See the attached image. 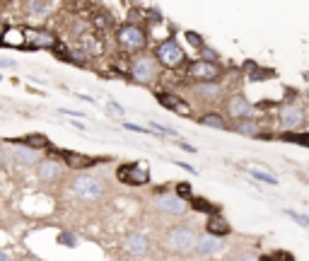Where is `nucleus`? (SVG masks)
Instances as JSON below:
<instances>
[{"label":"nucleus","mask_w":309,"mask_h":261,"mask_svg":"<svg viewBox=\"0 0 309 261\" xmlns=\"http://www.w3.org/2000/svg\"><path fill=\"white\" fill-rule=\"evenodd\" d=\"M145 32L138 27V24H123L119 29V44H121L123 51L128 54H135V51H143L145 49Z\"/></svg>","instance_id":"f257e3e1"},{"label":"nucleus","mask_w":309,"mask_h":261,"mask_svg":"<svg viewBox=\"0 0 309 261\" xmlns=\"http://www.w3.org/2000/svg\"><path fill=\"white\" fill-rule=\"evenodd\" d=\"M184 58H186V54H184V49L174 39H167V41H162L157 46V61L165 68H179L184 63Z\"/></svg>","instance_id":"f03ea898"},{"label":"nucleus","mask_w":309,"mask_h":261,"mask_svg":"<svg viewBox=\"0 0 309 261\" xmlns=\"http://www.w3.org/2000/svg\"><path fill=\"white\" fill-rule=\"evenodd\" d=\"M220 65L215 61H208V58H200V61H193L188 65V77L196 80V82H213L220 77Z\"/></svg>","instance_id":"7ed1b4c3"},{"label":"nucleus","mask_w":309,"mask_h":261,"mask_svg":"<svg viewBox=\"0 0 309 261\" xmlns=\"http://www.w3.org/2000/svg\"><path fill=\"white\" fill-rule=\"evenodd\" d=\"M131 77L140 85H150L154 77H157V63H154L152 56H140L135 58L131 65Z\"/></svg>","instance_id":"20e7f679"},{"label":"nucleus","mask_w":309,"mask_h":261,"mask_svg":"<svg viewBox=\"0 0 309 261\" xmlns=\"http://www.w3.org/2000/svg\"><path fill=\"white\" fill-rule=\"evenodd\" d=\"M73 191H75L80 198L94 201V198H99V196H101L104 184H101V179H97V177H87V174H82V177H77V179H75Z\"/></svg>","instance_id":"39448f33"},{"label":"nucleus","mask_w":309,"mask_h":261,"mask_svg":"<svg viewBox=\"0 0 309 261\" xmlns=\"http://www.w3.org/2000/svg\"><path fill=\"white\" fill-rule=\"evenodd\" d=\"M119 179L126 182L131 186H140V184H147L150 182V172L143 162H131V164H121L119 167Z\"/></svg>","instance_id":"423d86ee"},{"label":"nucleus","mask_w":309,"mask_h":261,"mask_svg":"<svg viewBox=\"0 0 309 261\" xmlns=\"http://www.w3.org/2000/svg\"><path fill=\"white\" fill-rule=\"evenodd\" d=\"M196 242H198V237H196V232L191 228H174L172 232H169V247L174 251H191L193 247H196Z\"/></svg>","instance_id":"0eeeda50"},{"label":"nucleus","mask_w":309,"mask_h":261,"mask_svg":"<svg viewBox=\"0 0 309 261\" xmlns=\"http://www.w3.org/2000/svg\"><path fill=\"white\" fill-rule=\"evenodd\" d=\"M58 39L56 34L46 32V29H27V46L29 49H54Z\"/></svg>","instance_id":"6e6552de"},{"label":"nucleus","mask_w":309,"mask_h":261,"mask_svg":"<svg viewBox=\"0 0 309 261\" xmlns=\"http://www.w3.org/2000/svg\"><path fill=\"white\" fill-rule=\"evenodd\" d=\"M154 208H160V210H165V213H184L186 210V203L181 201V196H174V194H160L154 198Z\"/></svg>","instance_id":"1a4fd4ad"},{"label":"nucleus","mask_w":309,"mask_h":261,"mask_svg":"<svg viewBox=\"0 0 309 261\" xmlns=\"http://www.w3.org/2000/svg\"><path fill=\"white\" fill-rule=\"evenodd\" d=\"M280 123L285 128H299L304 123V111L297 104H287V107L280 109Z\"/></svg>","instance_id":"9d476101"},{"label":"nucleus","mask_w":309,"mask_h":261,"mask_svg":"<svg viewBox=\"0 0 309 261\" xmlns=\"http://www.w3.org/2000/svg\"><path fill=\"white\" fill-rule=\"evenodd\" d=\"M157 102H160L162 107H167V109H172V111H177V114H181V116H188V114H191V107H188V104L179 97V95H174V92H160V95H157Z\"/></svg>","instance_id":"9b49d317"},{"label":"nucleus","mask_w":309,"mask_h":261,"mask_svg":"<svg viewBox=\"0 0 309 261\" xmlns=\"http://www.w3.org/2000/svg\"><path fill=\"white\" fill-rule=\"evenodd\" d=\"M227 111L234 119H244V116H251V104L242 95H232L230 102H227Z\"/></svg>","instance_id":"f8f14e48"},{"label":"nucleus","mask_w":309,"mask_h":261,"mask_svg":"<svg viewBox=\"0 0 309 261\" xmlns=\"http://www.w3.org/2000/svg\"><path fill=\"white\" fill-rule=\"evenodd\" d=\"M0 41L5 44V46H12V49L27 46V29H22V27H8Z\"/></svg>","instance_id":"ddd939ff"},{"label":"nucleus","mask_w":309,"mask_h":261,"mask_svg":"<svg viewBox=\"0 0 309 261\" xmlns=\"http://www.w3.org/2000/svg\"><path fill=\"white\" fill-rule=\"evenodd\" d=\"M123 247H126V251L128 254H133V256H143V254H147V239L143 237V235H138V232H133V235H128L126 237V242H123Z\"/></svg>","instance_id":"4468645a"},{"label":"nucleus","mask_w":309,"mask_h":261,"mask_svg":"<svg viewBox=\"0 0 309 261\" xmlns=\"http://www.w3.org/2000/svg\"><path fill=\"white\" fill-rule=\"evenodd\" d=\"M36 172H39V179H44V182H56V179L61 177V172H63V167L56 162V160H41Z\"/></svg>","instance_id":"2eb2a0df"},{"label":"nucleus","mask_w":309,"mask_h":261,"mask_svg":"<svg viewBox=\"0 0 309 261\" xmlns=\"http://www.w3.org/2000/svg\"><path fill=\"white\" fill-rule=\"evenodd\" d=\"M220 239H218V235H205V237H198V242H196V251H198L200 256H210V254H215V251H220Z\"/></svg>","instance_id":"dca6fc26"},{"label":"nucleus","mask_w":309,"mask_h":261,"mask_svg":"<svg viewBox=\"0 0 309 261\" xmlns=\"http://www.w3.org/2000/svg\"><path fill=\"white\" fill-rule=\"evenodd\" d=\"M80 54H85V56L101 54V41L97 39V34H82L80 36Z\"/></svg>","instance_id":"f3484780"},{"label":"nucleus","mask_w":309,"mask_h":261,"mask_svg":"<svg viewBox=\"0 0 309 261\" xmlns=\"http://www.w3.org/2000/svg\"><path fill=\"white\" fill-rule=\"evenodd\" d=\"M205 228H208L210 235H218V237H225V235H230L232 232V228L227 225V220L220 218L218 213H213V215H210V220H208V225H205Z\"/></svg>","instance_id":"a211bd4d"},{"label":"nucleus","mask_w":309,"mask_h":261,"mask_svg":"<svg viewBox=\"0 0 309 261\" xmlns=\"http://www.w3.org/2000/svg\"><path fill=\"white\" fill-rule=\"evenodd\" d=\"M15 157L24 164H36L39 162V148H32V145H17V150H15Z\"/></svg>","instance_id":"6ab92c4d"},{"label":"nucleus","mask_w":309,"mask_h":261,"mask_svg":"<svg viewBox=\"0 0 309 261\" xmlns=\"http://www.w3.org/2000/svg\"><path fill=\"white\" fill-rule=\"evenodd\" d=\"M234 130H237L239 136H249V138H254V136H259L261 126H259L254 119L244 116V119H237V126H234Z\"/></svg>","instance_id":"aec40b11"},{"label":"nucleus","mask_w":309,"mask_h":261,"mask_svg":"<svg viewBox=\"0 0 309 261\" xmlns=\"http://www.w3.org/2000/svg\"><path fill=\"white\" fill-rule=\"evenodd\" d=\"M203 126H210V128H218V130H225L227 128V121L222 119L220 114H205L203 119H200Z\"/></svg>","instance_id":"412c9836"},{"label":"nucleus","mask_w":309,"mask_h":261,"mask_svg":"<svg viewBox=\"0 0 309 261\" xmlns=\"http://www.w3.org/2000/svg\"><path fill=\"white\" fill-rule=\"evenodd\" d=\"M191 206L196 208V210H200V213H208V215L218 213V206H213V203L205 201V198H191Z\"/></svg>","instance_id":"4be33fe9"},{"label":"nucleus","mask_w":309,"mask_h":261,"mask_svg":"<svg viewBox=\"0 0 309 261\" xmlns=\"http://www.w3.org/2000/svg\"><path fill=\"white\" fill-rule=\"evenodd\" d=\"M24 143H27V145H32V148H48V138L41 136V133H39V136H36V133H34V136H27Z\"/></svg>","instance_id":"5701e85b"},{"label":"nucleus","mask_w":309,"mask_h":261,"mask_svg":"<svg viewBox=\"0 0 309 261\" xmlns=\"http://www.w3.org/2000/svg\"><path fill=\"white\" fill-rule=\"evenodd\" d=\"M198 92H200V95H203L205 99H210V97H218V92H220V90H218V85H210V82H200V85H198Z\"/></svg>","instance_id":"b1692460"},{"label":"nucleus","mask_w":309,"mask_h":261,"mask_svg":"<svg viewBox=\"0 0 309 261\" xmlns=\"http://www.w3.org/2000/svg\"><path fill=\"white\" fill-rule=\"evenodd\" d=\"M46 10H48V0H32V5H29L32 15H44Z\"/></svg>","instance_id":"393cba45"},{"label":"nucleus","mask_w":309,"mask_h":261,"mask_svg":"<svg viewBox=\"0 0 309 261\" xmlns=\"http://www.w3.org/2000/svg\"><path fill=\"white\" fill-rule=\"evenodd\" d=\"M251 177L259 179V182H264V184H278V179L273 174H266V172H259V169H251Z\"/></svg>","instance_id":"a878e982"},{"label":"nucleus","mask_w":309,"mask_h":261,"mask_svg":"<svg viewBox=\"0 0 309 261\" xmlns=\"http://www.w3.org/2000/svg\"><path fill=\"white\" fill-rule=\"evenodd\" d=\"M283 141L302 143V145H307V148H309V133H304V136H297V133H285V136H283Z\"/></svg>","instance_id":"bb28decb"},{"label":"nucleus","mask_w":309,"mask_h":261,"mask_svg":"<svg viewBox=\"0 0 309 261\" xmlns=\"http://www.w3.org/2000/svg\"><path fill=\"white\" fill-rule=\"evenodd\" d=\"M285 215L287 218H292L297 225H302V228H309V218L307 215H302V213H295V210H285Z\"/></svg>","instance_id":"cd10ccee"},{"label":"nucleus","mask_w":309,"mask_h":261,"mask_svg":"<svg viewBox=\"0 0 309 261\" xmlns=\"http://www.w3.org/2000/svg\"><path fill=\"white\" fill-rule=\"evenodd\" d=\"M186 41L191 44V46H196V49H200V46H203V39H200L196 32H186Z\"/></svg>","instance_id":"c85d7f7f"},{"label":"nucleus","mask_w":309,"mask_h":261,"mask_svg":"<svg viewBox=\"0 0 309 261\" xmlns=\"http://www.w3.org/2000/svg\"><path fill=\"white\" fill-rule=\"evenodd\" d=\"M177 194L179 196H191V184H186V182H179V184H177Z\"/></svg>","instance_id":"c756f323"},{"label":"nucleus","mask_w":309,"mask_h":261,"mask_svg":"<svg viewBox=\"0 0 309 261\" xmlns=\"http://www.w3.org/2000/svg\"><path fill=\"white\" fill-rule=\"evenodd\" d=\"M58 239H61L63 244H68V247H73V244H75V237H73V235H68V232H63Z\"/></svg>","instance_id":"7c9ffc66"},{"label":"nucleus","mask_w":309,"mask_h":261,"mask_svg":"<svg viewBox=\"0 0 309 261\" xmlns=\"http://www.w3.org/2000/svg\"><path fill=\"white\" fill-rule=\"evenodd\" d=\"M200 54H203V58H208V61H215V58H218L215 51H210V49H205V46H200Z\"/></svg>","instance_id":"2f4dec72"},{"label":"nucleus","mask_w":309,"mask_h":261,"mask_svg":"<svg viewBox=\"0 0 309 261\" xmlns=\"http://www.w3.org/2000/svg\"><path fill=\"white\" fill-rule=\"evenodd\" d=\"M15 65V61H10V58H0V68H12Z\"/></svg>","instance_id":"473e14b6"},{"label":"nucleus","mask_w":309,"mask_h":261,"mask_svg":"<svg viewBox=\"0 0 309 261\" xmlns=\"http://www.w3.org/2000/svg\"><path fill=\"white\" fill-rule=\"evenodd\" d=\"M126 128H128V130H138V133H147L145 128H140V126H135V123H126Z\"/></svg>","instance_id":"72a5a7b5"},{"label":"nucleus","mask_w":309,"mask_h":261,"mask_svg":"<svg viewBox=\"0 0 309 261\" xmlns=\"http://www.w3.org/2000/svg\"><path fill=\"white\" fill-rule=\"evenodd\" d=\"M179 145H181V150L184 152H196V148H193V145H188V143H179Z\"/></svg>","instance_id":"f704fd0d"},{"label":"nucleus","mask_w":309,"mask_h":261,"mask_svg":"<svg viewBox=\"0 0 309 261\" xmlns=\"http://www.w3.org/2000/svg\"><path fill=\"white\" fill-rule=\"evenodd\" d=\"M109 107L114 109V111H116V114H123V109L119 107V104H116V102H109Z\"/></svg>","instance_id":"c9c22d12"},{"label":"nucleus","mask_w":309,"mask_h":261,"mask_svg":"<svg viewBox=\"0 0 309 261\" xmlns=\"http://www.w3.org/2000/svg\"><path fill=\"white\" fill-rule=\"evenodd\" d=\"M3 34H5V27H3V22H0V39H3Z\"/></svg>","instance_id":"e433bc0d"},{"label":"nucleus","mask_w":309,"mask_h":261,"mask_svg":"<svg viewBox=\"0 0 309 261\" xmlns=\"http://www.w3.org/2000/svg\"><path fill=\"white\" fill-rule=\"evenodd\" d=\"M0 259H8V256H5V251H0Z\"/></svg>","instance_id":"4c0bfd02"}]
</instances>
